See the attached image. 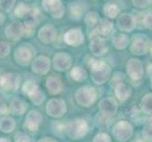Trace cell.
Masks as SVG:
<instances>
[{
	"mask_svg": "<svg viewBox=\"0 0 152 142\" xmlns=\"http://www.w3.org/2000/svg\"><path fill=\"white\" fill-rule=\"evenodd\" d=\"M88 131V125L84 119L77 118L65 125V132L70 138L77 139L83 138Z\"/></svg>",
	"mask_w": 152,
	"mask_h": 142,
	"instance_id": "1",
	"label": "cell"
},
{
	"mask_svg": "<svg viewBox=\"0 0 152 142\" xmlns=\"http://www.w3.org/2000/svg\"><path fill=\"white\" fill-rule=\"evenodd\" d=\"M96 99V91L93 87H81L76 92V99L78 104L84 107H89L95 102Z\"/></svg>",
	"mask_w": 152,
	"mask_h": 142,
	"instance_id": "2",
	"label": "cell"
},
{
	"mask_svg": "<svg viewBox=\"0 0 152 142\" xmlns=\"http://www.w3.org/2000/svg\"><path fill=\"white\" fill-rule=\"evenodd\" d=\"M19 86V77L14 73H6L0 76V88L4 91L13 92Z\"/></svg>",
	"mask_w": 152,
	"mask_h": 142,
	"instance_id": "3",
	"label": "cell"
},
{
	"mask_svg": "<svg viewBox=\"0 0 152 142\" xmlns=\"http://www.w3.org/2000/svg\"><path fill=\"white\" fill-rule=\"evenodd\" d=\"M65 112H66V105L62 99H53L49 101L48 105H46V113L50 117L60 118L61 116H64Z\"/></svg>",
	"mask_w": 152,
	"mask_h": 142,
	"instance_id": "4",
	"label": "cell"
},
{
	"mask_svg": "<svg viewBox=\"0 0 152 142\" xmlns=\"http://www.w3.org/2000/svg\"><path fill=\"white\" fill-rule=\"evenodd\" d=\"M114 138L119 141L128 140L132 135V128L129 123L126 121H120L114 126L113 130Z\"/></svg>",
	"mask_w": 152,
	"mask_h": 142,
	"instance_id": "5",
	"label": "cell"
},
{
	"mask_svg": "<svg viewBox=\"0 0 152 142\" xmlns=\"http://www.w3.org/2000/svg\"><path fill=\"white\" fill-rule=\"evenodd\" d=\"M43 6L48 13L55 18H60L64 14V7L60 0H43Z\"/></svg>",
	"mask_w": 152,
	"mask_h": 142,
	"instance_id": "6",
	"label": "cell"
},
{
	"mask_svg": "<svg viewBox=\"0 0 152 142\" xmlns=\"http://www.w3.org/2000/svg\"><path fill=\"white\" fill-rule=\"evenodd\" d=\"M127 71L129 76L134 79V80H139L143 76V66L141 62L136 59H132L128 62L127 64Z\"/></svg>",
	"mask_w": 152,
	"mask_h": 142,
	"instance_id": "7",
	"label": "cell"
},
{
	"mask_svg": "<svg viewBox=\"0 0 152 142\" xmlns=\"http://www.w3.org/2000/svg\"><path fill=\"white\" fill-rule=\"evenodd\" d=\"M136 27V18L132 14L124 13L120 15L118 18V28L123 30L129 32Z\"/></svg>",
	"mask_w": 152,
	"mask_h": 142,
	"instance_id": "8",
	"label": "cell"
},
{
	"mask_svg": "<svg viewBox=\"0 0 152 142\" xmlns=\"http://www.w3.org/2000/svg\"><path fill=\"white\" fill-rule=\"evenodd\" d=\"M33 56V51L30 49L29 46H20L17 50L15 51L14 58L19 64L21 65H28L29 61L31 60V58Z\"/></svg>",
	"mask_w": 152,
	"mask_h": 142,
	"instance_id": "9",
	"label": "cell"
},
{
	"mask_svg": "<svg viewBox=\"0 0 152 142\" xmlns=\"http://www.w3.org/2000/svg\"><path fill=\"white\" fill-rule=\"evenodd\" d=\"M43 120V118L39 112L37 111H30L27 118H26V121H25V126L27 127L29 131H36L39 129V126Z\"/></svg>",
	"mask_w": 152,
	"mask_h": 142,
	"instance_id": "10",
	"label": "cell"
},
{
	"mask_svg": "<svg viewBox=\"0 0 152 142\" xmlns=\"http://www.w3.org/2000/svg\"><path fill=\"white\" fill-rule=\"evenodd\" d=\"M90 49L93 53L96 56H101L104 53H106L107 50H108L102 37H99V36H97V35H92Z\"/></svg>",
	"mask_w": 152,
	"mask_h": 142,
	"instance_id": "11",
	"label": "cell"
},
{
	"mask_svg": "<svg viewBox=\"0 0 152 142\" xmlns=\"http://www.w3.org/2000/svg\"><path fill=\"white\" fill-rule=\"evenodd\" d=\"M83 34L80 29H73L69 31H67L64 35V41L65 43L70 46H78L83 43Z\"/></svg>",
	"mask_w": 152,
	"mask_h": 142,
	"instance_id": "12",
	"label": "cell"
},
{
	"mask_svg": "<svg viewBox=\"0 0 152 142\" xmlns=\"http://www.w3.org/2000/svg\"><path fill=\"white\" fill-rule=\"evenodd\" d=\"M71 58L66 53H58L54 57V67L57 70H66L71 66Z\"/></svg>",
	"mask_w": 152,
	"mask_h": 142,
	"instance_id": "13",
	"label": "cell"
},
{
	"mask_svg": "<svg viewBox=\"0 0 152 142\" xmlns=\"http://www.w3.org/2000/svg\"><path fill=\"white\" fill-rule=\"evenodd\" d=\"M117 109V103L113 98H107L104 99L99 103V110L104 116H110L113 115L116 112Z\"/></svg>",
	"mask_w": 152,
	"mask_h": 142,
	"instance_id": "14",
	"label": "cell"
},
{
	"mask_svg": "<svg viewBox=\"0 0 152 142\" xmlns=\"http://www.w3.org/2000/svg\"><path fill=\"white\" fill-rule=\"evenodd\" d=\"M50 61L48 57L40 56L32 63V69L38 74H45L49 70Z\"/></svg>",
	"mask_w": 152,
	"mask_h": 142,
	"instance_id": "15",
	"label": "cell"
},
{
	"mask_svg": "<svg viewBox=\"0 0 152 142\" xmlns=\"http://www.w3.org/2000/svg\"><path fill=\"white\" fill-rule=\"evenodd\" d=\"M56 29L53 26L48 25L43 27L39 31V38L45 44H48L53 42L56 38Z\"/></svg>",
	"mask_w": 152,
	"mask_h": 142,
	"instance_id": "16",
	"label": "cell"
},
{
	"mask_svg": "<svg viewBox=\"0 0 152 142\" xmlns=\"http://www.w3.org/2000/svg\"><path fill=\"white\" fill-rule=\"evenodd\" d=\"M23 32H24V26L19 22L12 23L6 29V35L10 39L12 40L19 39L23 35Z\"/></svg>",
	"mask_w": 152,
	"mask_h": 142,
	"instance_id": "17",
	"label": "cell"
},
{
	"mask_svg": "<svg viewBox=\"0 0 152 142\" xmlns=\"http://www.w3.org/2000/svg\"><path fill=\"white\" fill-rule=\"evenodd\" d=\"M113 29V24L108 20H101L97 23V27L94 30L92 35H97L99 37L108 35Z\"/></svg>",
	"mask_w": 152,
	"mask_h": 142,
	"instance_id": "18",
	"label": "cell"
},
{
	"mask_svg": "<svg viewBox=\"0 0 152 142\" xmlns=\"http://www.w3.org/2000/svg\"><path fill=\"white\" fill-rule=\"evenodd\" d=\"M130 50L135 55L145 54L146 50H148V42L144 38H136L130 46Z\"/></svg>",
	"mask_w": 152,
	"mask_h": 142,
	"instance_id": "19",
	"label": "cell"
},
{
	"mask_svg": "<svg viewBox=\"0 0 152 142\" xmlns=\"http://www.w3.org/2000/svg\"><path fill=\"white\" fill-rule=\"evenodd\" d=\"M46 87H48L50 94L60 93L62 89L61 81L56 76L49 77L48 80H46Z\"/></svg>",
	"mask_w": 152,
	"mask_h": 142,
	"instance_id": "20",
	"label": "cell"
},
{
	"mask_svg": "<svg viewBox=\"0 0 152 142\" xmlns=\"http://www.w3.org/2000/svg\"><path fill=\"white\" fill-rule=\"evenodd\" d=\"M130 88L123 82H118L115 86V95L121 102H125L130 96Z\"/></svg>",
	"mask_w": 152,
	"mask_h": 142,
	"instance_id": "21",
	"label": "cell"
},
{
	"mask_svg": "<svg viewBox=\"0 0 152 142\" xmlns=\"http://www.w3.org/2000/svg\"><path fill=\"white\" fill-rule=\"evenodd\" d=\"M110 76V68L108 65H105L102 69L93 72V80L97 85H101V83L105 82Z\"/></svg>",
	"mask_w": 152,
	"mask_h": 142,
	"instance_id": "22",
	"label": "cell"
},
{
	"mask_svg": "<svg viewBox=\"0 0 152 142\" xmlns=\"http://www.w3.org/2000/svg\"><path fill=\"white\" fill-rule=\"evenodd\" d=\"M10 109H12V113L15 115H22L25 113L26 109H27V104L18 98H14L10 102Z\"/></svg>",
	"mask_w": 152,
	"mask_h": 142,
	"instance_id": "23",
	"label": "cell"
},
{
	"mask_svg": "<svg viewBox=\"0 0 152 142\" xmlns=\"http://www.w3.org/2000/svg\"><path fill=\"white\" fill-rule=\"evenodd\" d=\"M38 13L36 10H31L28 12V16L26 18L25 20V26L29 29H33L36 25L39 23V19H38Z\"/></svg>",
	"mask_w": 152,
	"mask_h": 142,
	"instance_id": "24",
	"label": "cell"
},
{
	"mask_svg": "<svg viewBox=\"0 0 152 142\" xmlns=\"http://www.w3.org/2000/svg\"><path fill=\"white\" fill-rule=\"evenodd\" d=\"M113 46L118 49H124L129 45V39L124 34H116L113 39Z\"/></svg>",
	"mask_w": 152,
	"mask_h": 142,
	"instance_id": "25",
	"label": "cell"
},
{
	"mask_svg": "<svg viewBox=\"0 0 152 142\" xmlns=\"http://www.w3.org/2000/svg\"><path fill=\"white\" fill-rule=\"evenodd\" d=\"M15 128V121L10 118H4L0 120V130L3 133H10Z\"/></svg>",
	"mask_w": 152,
	"mask_h": 142,
	"instance_id": "26",
	"label": "cell"
},
{
	"mask_svg": "<svg viewBox=\"0 0 152 142\" xmlns=\"http://www.w3.org/2000/svg\"><path fill=\"white\" fill-rule=\"evenodd\" d=\"M119 13V9L116 5L114 4H107L104 7V13L109 18H114Z\"/></svg>",
	"mask_w": 152,
	"mask_h": 142,
	"instance_id": "27",
	"label": "cell"
},
{
	"mask_svg": "<svg viewBox=\"0 0 152 142\" xmlns=\"http://www.w3.org/2000/svg\"><path fill=\"white\" fill-rule=\"evenodd\" d=\"M86 72L81 67H75L71 71V76L77 82H81L86 79Z\"/></svg>",
	"mask_w": 152,
	"mask_h": 142,
	"instance_id": "28",
	"label": "cell"
},
{
	"mask_svg": "<svg viewBox=\"0 0 152 142\" xmlns=\"http://www.w3.org/2000/svg\"><path fill=\"white\" fill-rule=\"evenodd\" d=\"M37 89H38V86L33 81L26 82V83L23 85V91L26 95H28V97L31 96V95L37 90Z\"/></svg>",
	"mask_w": 152,
	"mask_h": 142,
	"instance_id": "29",
	"label": "cell"
},
{
	"mask_svg": "<svg viewBox=\"0 0 152 142\" xmlns=\"http://www.w3.org/2000/svg\"><path fill=\"white\" fill-rule=\"evenodd\" d=\"M142 106L145 112L152 113V94H148L145 98H143Z\"/></svg>",
	"mask_w": 152,
	"mask_h": 142,
	"instance_id": "30",
	"label": "cell"
},
{
	"mask_svg": "<svg viewBox=\"0 0 152 142\" xmlns=\"http://www.w3.org/2000/svg\"><path fill=\"white\" fill-rule=\"evenodd\" d=\"M29 98L31 99V101H32V102L34 104H37L38 105V104H41L42 102H43L44 99H45V95L38 88L37 90H36L32 95H31V96H29Z\"/></svg>",
	"mask_w": 152,
	"mask_h": 142,
	"instance_id": "31",
	"label": "cell"
},
{
	"mask_svg": "<svg viewBox=\"0 0 152 142\" xmlns=\"http://www.w3.org/2000/svg\"><path fill=\"white\" fill-rule=\"evenodd\" d=\"M85 23L88 26H95L98 23V15L96 13H89L85 16Z\"/></svg>",
	"mask_w": 152,
	"mask_h": 142,
	"instance_id": "32",
	"label": "cell"
},
{
	"mask_svg": "<svg viewBox=\"0 0 152 142\" xmlns=\"http://www.w3.org/2000/svg\"><path fill=\"white\" fill-rule=\"evenodd\" d=\"M90 66H91V69L93 72H96V71H98V70H100L102 69V68L106 65V64L101 61V60H95V59H92L90 61Z\"/></svg>",
	"mask_w": 152,
	"mask_h": 142,
	"instance_id": "33",
	"label": "cell"
},
{
	"mask_svg": "<svg viewBox=\"0 0 152 142\" xmlns=\"http://www.w3.org/2000/svg\"><path fill=\"white\" fill-rule=\"evenodd\" d=\"M28 12H29V9L27 5H25V4H19L17 8L15 9V14H16L18 17L25 16L26 14L28 13Z\"/></svg>",
	"mask_w": 152,
	"mask_h": 142,
	"instance_id": "34",
	"label": "cell"
},
{
	"mask_svg": "<svg viewBox=\"0 0 152 142\" xmlns=\"http://www.w3.org/2000/svg\"><path fill=\"white\" fill-rule=\"evenodd\" d=\"M14 0H0V9L5 12H10L14 6Z\"/></svg>",
	"mask_w": 152,
	"mask_h": 142,
	"instance_id": "35",
	"label": "cell"
},
{
	"mask_svg": "<svg viewBox=\"0 0 152 142\" xmlns=\"http://www.w3.org/2000/svg\"><path fill=\"white\" fill-rule=\"evenodd\" d=\"M14 141L15 142H30V138L26 133L18 132L14 135Z\"/></svg>",
	"mask_w": 152,
	"mask_h": 142,
	"instance_id": "36",
	"label": "cell"
},
{
	"mask_svg": "<svg viewBox=\"0 0 152 142\" xmlns=\"http://www.w3.org/2000/svg\"><path fill=\"white\" fill-rule=\"evenodd\" d=\"M10 53V46L6 42H0V58L6 57Z\"/></svg>",
	"mask_w": 152,
	"mask_h": 142,
	"instance_id": "37",
	"label": "cell"
},
{
	"mask_svg": "<svg viewBox=\"0 0 152 142\" xmlns=\"http://www.w3.org/2000/svg\"><path fill=\"white\" fill-rule=\"evenodd\" d=\"M143 24L145 28L152 30V13H146L143 17Z\"/></svg>",
	"mask_w": 152,
	"mask_h": 142,
	"instance_id": "38",
	"label": "cell"
},
{
	"mask_svg": "<svg viewBox=\"0 0 152 142\" xmlns=\"http://www.w3.org/2000/svg\"><path fill=\"white\" fill-rule=\"evenodd\" d=\"M94 142H111V139L106 134H97L94 138Z\"/></svg>",
	"mask_w": 152,
	"mask_h": 142,
	"instance_id": "39",
	"label": "cell"
},
{
	"mask_svg": "<svg viewBox=\"0 0 152 142\" xmlns=\"http://www.w3.org/2000/svg\"><path fill=\"white\" fill-rule=\"evenodd\" d=\"M132 3L135 7L144 9L150 3V0H132Z\"/></svg>",
	"mask_w": 152,
	"mask_h": 142,
	"instance_id": "40",
	"label": "cell"
},
{
	"mask_svg": "<svg viewBox=\"0 0 152 142\" xmlns=\"http://www.w3.org/2000/svg\"><path fill=\"white\" fill-rule=\"evenodd\" d=\"M72 14L73 15H75V16H80V15L82 13V8L80 7V6H75V7H73L72 8Z\"/></svg>",
	"mask_w": 152,
	"mask_h": 142,
	"instance_id": "41",
	"label": "cell"
},
{
	"mask_svg": "<svg viewBox=\"0 0 152 142\" xmlns=\"http://www.w3.org/2000/svg\"><path fill=\"white\" fill-rule=\"evenodd\" d=\"M8 112H9V110H8L7 105L5 104V102L2 99H0V115H5Z\"/></svg>",
	"mask_w": 152,
	"mask_h": 142,
	"instance_id": "42",
	"label": "cell"
},
{
	"mask_svg": "<svg viewBox=\"0 0 152 142\" xmlns=\"http://www.w3.org/2000/svg\"><path fill=\"white\" fill-rule=\"evenodd\" d=\"M38 142H56V141L53 140V139H51V138H43V139H41Z\"/></svg>",
	"mask_w": 152,
	"mask_h": 142,
	"instance_id": "43",
	"label": "cell"
},
{
	"mask_svg": "<svg viewBox=\"0 0 152 142\" xmlns=\"http://www.w3.org/2000/svg\"><path fill=\"white\" fill-rule=\"evenodd\" d=\"M0 142H10V140L5 138H0Z\"/></svg>",
	"mask_w": 152,
	"mask_h": 142,
	"instance_id": "44",
	"label": "cell"
},
{
	"mask_svg": "<svg viewBox=\"0 0 152 142\" xmlns=\"http://www.w3.org/2000/svg\"><path fill=\"white\" fill-rule=\"evenodd\" d=\"M3 21H4V16H3V14L0 13V25L3 23Z\"/></svg>",
	"mask_w": 152,
	"mask_h": 142,
	"instance_id": "45",
	"label": "cell"
},
{
	"mask_svg": "<svg viewBox=\"0 0 152 142\" xmlns=\"http://www.w3.org/2000/svg\"><path fill=\"white\" fill-rule=\"evenodd\" d=\"M151 87H152V79H151Z\"/></svg>",
	"mask_w": 152,
	"mask_h": 142,
	"instance_id": "46",
	"label": "cell"
},
{
	"mask_svg": "<svg viewBox=\"0 0 152 142\" xmlns=\"http://www.w3.org/2000/svg\"><path fill=\"white\" fill-rule=\"evenodd\" d=\"M151 55H152V47H151Z\"/></svg>",
	"mask_w": 152,
	"mask_h": 142,
	"instance_id": "47",
	"label": "cell"
},
{
	"mask_svg": "<svg viewBox=\"0 0 152 142\" xmlns=\"http://www.w3.org/2000/svg\"><path fill=\"white\" fill-rule=\"evenodd\" d=\"M150 2H151V3H152V0H150Z\"/></svg>",
	"mask_w": 152,
	"mask_h": 142,
	"instance_id": "48",
	"label": "cell"
}]
</instances>
